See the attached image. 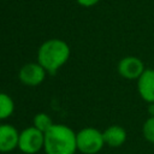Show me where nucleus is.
<instances>
[{
  "instance_id": "11",
  "label": "nucleus",
  "mask_w": 154,
  "mask_h": 154,
  "mask_svg": "<svg viewBox=\"0 0 154 154\" xmlns=\"http://www.w3.org/2000/svg\"><path fill=\"white\" fill-rule=\"evenodd\" d=\"M32 126H35L36 129H38L40 131H42L43 134L53 125V122L51 119V117L46 113H37L35 117H34V120H32Z\"/></svg>"
},
{
  "instance_id": "5",
  "label": "nucleus",
  "mask_w": 154,
  "mask_h": 154,
  "mask_svg": "<svg viewBox=\"0 0 154 154\" xmlns=\"http://www.w3.org/2000/svg\"><path fill=\"white\" fill-rule=\"evenodd\" d=\"M143 61L134 55H128L120 59L118 63V73L125 79H138L141 75L144 72Z\"/></svg>"
},
{
  "instance_id": "1",
  "label": "nucleus",
  "mask_w": 154,
  "mask_h": 154,
  "mask_svg": "<svg viewBox=\"0 0 154 154\" xmlns=\"http://www.w3.org/2000/svg\"><path fill=\"white\" fill-rule=\"evenodd\" d=\"M76 132L64 124H53L45 132L43 150L46 154H75L77 150Z\"/></svg>"
},
{
  "instance_id": "4",
  "label": "nucleus",
  "mask_w": 154,
  "mask_h": 154,
  "mask_svg": "<svg viewBox=\"0 0 154 154\" xmlns=\"http://www.w3.org/2000/svg\"><path fill=\"white\" fill-rule=\"evenodd\" d=\"M45 134L35 126H29L19 134L18 148L25 154H36L43 149Z\"/></svg>"
},
{
  "instance_id": "7",
  "label": "nucleus",
  "mask_w": 154,
  "mask_h": 154,
  "mask_svg": "<svg viewBox=\"0 0 154 154\" xmlns=\"http://www.w3.org/2000/svg\"><path fill=\"white\" fill-rule=\"evenodd\" d=\"M140 96L148 103L154 102V69H146L137 79Z\"/></svg>"
},
{
  "instance_id": "8",
  "label": "nucleus",
  "mask_w": 154,
  "mask_h": 154,
  "mask_svg": "<svg viewBox=\"0 0 154 154\" xmlns=\"http://www.w3.org/2000/svg\"><path fill=\"white\" fill-rule=\"evenodd\" d=\"M19 132L10 124L0 125V152L7 153L18 147Z\"/></svg>"
},
{
  "instance_id": "12",
  "label": "nucleus",
  "mask_w": 154,
  "mask_h": 154,
  "mask_svg": "<svg viewBox=\"0 0 154 154\" xmlns=\"http://www.w3.org/2000/svg\"><path fill=\"white\" fill-rule=\"evenodd\" d=\"M142 134L148 142L154 143V117H148L146 119L142 126Z\"/></svg>"
},
{
  "instance_id": "10",
  "label": "nucleus",
  "mask_w": 154,
  "mask_h": 154,
  "mask_svg": "<svg viewBox=\"0 0 154 154\" xmlns=\"http://www.w3.org/2000/svg\"><path fill=\"white\" fill-rule=\"evenodd\" d=\"M14 111V102L12 97L5 93H0V120L8 118Z\"/></svg>"
},
{
  "instance_id": "14",
  "label": "nucleus",
  "mask_w": 154,
  "mask_h": 154,
  "mask_svg": "<svg viewBox=\"0 0 154 154\" xmlns=\"http://www.w3.org/2000/svg\"><path fill=\"white\" fill-rule=\"evenodd\" d=\"M148 113H149V117H154V102L152 103H148Z\"/></svg>"
},
{
  "instance_id": "13",
  "label": "nucleus",
  "mask_w": 154,
  "mask_h": 154,
  "mask_svg": "<svg viewBox=\"0 0 154 154\" xmlns=\"http://www.w3.org/2000/svg\"><path fill=\"white\" fill-rule=\"evenodd\" d=\"M81 6H83V7H91V6H94V5H96L100 0H76Z\"/></svg>"
},
{
  "instance_id": "6",
  "label": "nucleus",
  "mask_w": 154,
  "mask_h": 154,
  "mask_svg": "<svg viewBox=\"0 0 154 154\" xmlns=\"http://www.w3.org/2000/svg\"><path fill=\"white\" fill-rule=\"evenodd\" d=\"M46 72L47 71L38 63H29L20 67L18 77L23 84L29 87H36L43 82Z\"/></svg>"
},
{
  "instance_id": "3",
  "label": "nucleus",
  "mask_w": 154,
  "mask_h": 154,
  "mask_svg": "<svg viewBox=\"0 0 154 154\" xmlns=\"http://www.w3.org/2000/svg\"><path fill=\"white\" fill-rule=\"evenodd\" d=\"M77 150L83 154H96L105 146L103 135L95 128H84L76 135Z\"/></svg>"
},
{
  "instance_id": "2",
  "label": "nucleus",
  "mask_w": 154,
  "mask_h": 154,
  "mask_svg": "<svg viewBox=\"0 0 154 154\" xmlns=\"http://www.w3.org/2000/svg\"><path fill=\"white\" fill-rule=\"evenodd\" d=\"M70 57L69 45L59 38H51L45 41L37 52L38 64L49 73H54L60 69Z\"/></svg>"
},
{
  "instance_id": "9",
  "label": "nucleus",
  "mask_w": 154,
  "mask_h": 154,
  "mask_svg": "<svg viewBox=\"0 0 154 154\" xmlns=\"http://www.w3.org/2000/svg\"><path fill=\"white\" fill-rule=\"evenodd\" d=\"M102 135H103L105 144H107V146H109L112 148L120 147L126 141V131L120 125H111V126H108L102 132Z\"/></svg>"
}]
</instances>
